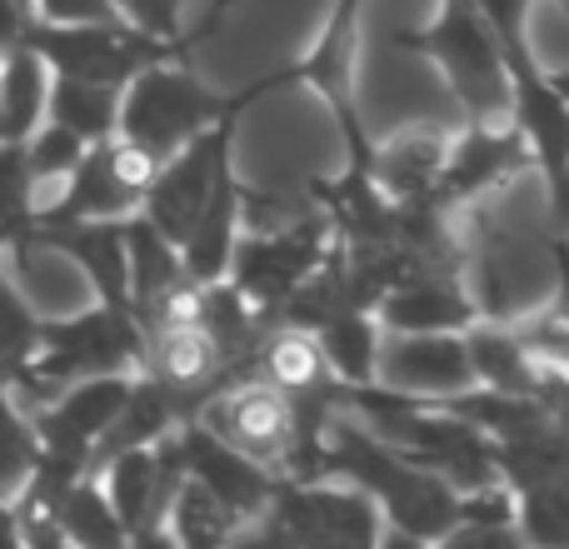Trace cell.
<instances>
[{
  "mask_svg": "<svg viewBox=\"0 0 569 549\" xmlns=\"http://www.w3.org/2000/svg\"><path fill=\"white\" fill-rule=\"evenodd\" d=\"M0 549H26V530H20L16 500H0Z\"/></svg>",
  "mask_w": 569,
  "mask_h": 549,
  "instance_id": "37",
  "label": "cell"
},
{
  "mask_svg": "<svg viewBox=\"0 0 569 549\" xmlns=\"http://www.w3.org/2000/svg\"><path fill=\"white\" fill-rule=\"evenodd\" d=\"M276 86V70L240 90H216L196 76L190 56H170L146 66L126 90H120V116L116 136L130 140L136 150H146L150 160H170L180 146H190L196 136H206L210 126H220L226 116H246L256 100H266Z\"/></svg>",
  "mask_w": 569,
  "mask_h": 549,
  "instance_id": "2",
  "label": "cell"
},
{
  "mask_svg": "<svg viewBox=\"0 0 569 549\" xmlns=\"http://www.w3.org/2000/svg\"><path fill=\"white\" fill-rule=\"evenodd\" d=\"M80 156H86V140L76 130L56 126V120H40L36 136L26 140V166H30V180H36V210L50 206V196L80 166Z\"/></svg>",
  "mask_w": 569,
  "mask_h": 549,
  "instance_id": "30",
  "label": "cell"
},
{
  "mask_svg": "<svg viewBox=\"0 0 569 549\" xmlns=\"http://www.w3.org/2000/svg\"><path fill=\"white\" fill-rule=\"evenodd\" d=\"M156 170L160 166L146 150H136L120 136L86 146L80 166L60 180V190L50 196L46 210H36V220L40 226H50V220H130L140 216V200H146Z\"/></svg>",
  "mask_w": 569,
  "mask_h": 549,
  "instance_id": "11",
  "label": "cell"
},
{
  "mask_svg": "<svg viewBox=\"0 0 569 549\" xmlns=\"http://www.w3.org/2000/svg\"><path fill=\"white\" fill-rule=\"evenodd\" d=\"M320 480H345L370 495L385 525L435 545L450 525L465 520V495L435 470L405 460L385 440H375L350 410H335L320 435Z\"/></svg>",
  "mask_w": 569,
  "mask_h": 549,
  "instance_id": "1",
  "label": "cell"
},
{
  "mask_svg": "<svg viewBox=\"0 0 569 549\" xmlns=\"http://www.w3.org/2000/svg\"><path fill=\"white\" fill-rule=\"evenodd\" d=\"M50 100V70L30 46L0 56V140L20 146L36 136Z\"/></svg>",
  "mask_w": 569,
  "mask_h": 549,
  "instance_id": "23",
  "label": "cell"
},
{
  "mask_svg": "<svg viewBox=\"0 0 569 549\" xmlns=\"http://www.w3.org/2000/svg\"><path fill=\"white\" fill-rule=\"evenodd\" d=\"M96 480L130 535L166 520L170 495H176V485H180L176 435H166L160 445H136V450H120V455H110V460H100Z\"/></svg>",
  "mask_w": 569,
  "mask_h": 549,
  "instance_id": "17",
  "label": "cell"
},
{
  "mask_svg": "<svg viewBox=\"0 0 569 549\" xmlns=\"http://www.w3.org/2000/svg\"><path fill=\"white\" fill-rule=\"evenodd\" d=\"M395 46L440 70L465 120H500L510 110L500 40H495L480 0H440L430 26L395 30Z\"/></svg>",
  "mask_w": 569,
  "mask_h": 549,
  "instance_id": "5",
  "label": "cell"
},
{
  "mask_svg": "<svg viewBox=\"0 0 569 549\" xmlns=\"http://www.w3.org/2000/svg\"><path fill=\"white\" fill-rule=\"evenodd\" d=\"M116 16L126 20L130 30L156 40H186L190 30H180V16H186V0H110Z\"/></svg>",
  "mask_w": 569,
  "mask_h": 549,
  "instance_id": "31",
  "label": "cell"
},
{
  "mask_svg": "<svg viewBox=\"0 0 569 549\" xmlns=\"http://www.w3.org/2000/svg\"><path fill=\"white\" fill-rule=\"evenodd\" d=\"M146 335L130 320V310H110V305H90L66 320H40V340L30 355L26 375L10 390L26 410L50 400L56 390L76 380H96V375H136Z\"/></svg>",
  "mask_w": 569,
  "mask_h": 549,
  "instance_id": "4",
  "label": "cell"
},
{
  "mask_svg": "<svg viewBox=\"0 0 569 549\" xmlns=\"http://www.w3.org/2000/svg\"><path fill=\"white\" fill-rule=\"evenodd\" d=\"M360 20L365 0H330V16L315 30V46L284 70H276V86H310L340 130L345 166L375 170V130L365 126L360 110Z\"/></svg>",
  "mask_w": 569,
  "mask_h": 549,
  "instance_id": "8",
  "label": "cell"
},
{
  "mask_svg": "<svg viewBox=\"0 0 569 549\" xmlns=\"http://www.w3.org/2000/svg\"><path fill=\"white\" fill-rule=\"evenodd\" d=\"M36 425H30V410L16 400L10 385H0V500H16L26 490L30 470H36Z\"/></svg>",
  "mask_w": 569,
  "mask_h": 549,
  "instance_id": "29",
  "label": "cell"
},
{
  "mask_svg": "<svg viewBox=\"0 0 569 549\" xmlns=\"http://www.w3.org/2000/svg\"><path fill=\"white\" fill-rule=\"evenodd\" d=\"M380 510L370 495L335 480H280L276 500L236 540V549H375Z\"/></svg>",
  "mask_w": 569,
  "mask_h": 549,
  "instance_id": "7",
  "label": "cell"
},
{
  "mask_svg": "<svg viewBox=\"0 0 569 549\" xmlns=\"http://www.w3.org/2000/svg\"><path fill=\"white\" fill-rule=\"evenodd\" d=\"M330 246H335L330 220L310 206L300 220H290V226H280V230H260V236H246V230H240L226 280L246 295L250 310H260L270 325H276L284 300L310 280V270L330 256Z\"/></svg>",
  "mask_w": 569,
  "mask_h": 549,
  "instance_id": "10",
  "label": "cell"
},
{
  "mask_svg": "<svg viewBox=\"0 0 569 549\" xmlns=\"http://www.w3.org/2000/svg\"><path fill=\"white\" fill-rule=\"evenodd\" d=\"M30 26H36V6L30 0H0V56L26 46Z\"/></svg>",
  "mask_w": 569,
  "mask_h": 549,
  "instance_id": "34",
  "label": "cell"
},
{
  "mask_svg": "<svg viewBox=\"0 0 569 549\" xmlns=\"http://www.w3.org/2000/svg\"><path fill=\"white\" fill-rule=\"evenodd\" d=\"M166 525H170V535H176L180 549H236V540L250 530L246 515H236L226 500H216V495L196 480L176 485Z\"/></svg>",
  "mask_w": 569,
  "mask_h": 549,
  "instance_id": "22",
  "label": "cell"
},
{
  "mask_svg": "<svg viewBox=\"0 0 569 549\" xmlns=\"http://www.w3.org/2000/svg\"><path fill=\"white\" fill-rule=\"evenodd\" d=\"M126 549H180V545H176V535H170V525L156 520V525H146V530L130 535Z\"/></svg>",
  "mask_w": 569,
  "mask_h": 549,
  "instance_id": "36",
  "label": "cell"
},
{
  "mask_svg": "<svg viewBox=\"0 0 569 549\" xmlns=\"http://www.w3.org/2000/svg\"><path fill=\"white\" fill-rule=\"evenodd\" d=\"M240 200H246V186H240L236 160H230V166L216 176V190H210V200L200 206L196 226H190L186 240L176 246L180 266H186V274L196 285L226 280L230 256H236V240H240Z\"/></svg>",
  "mask_w": 569,
  "mask_h": 549,
  "instance_id": "20",
  "label": "cell"
},
{
  "mask_svg": "<svg viewBox=\"0 0 569 549\" xmlns=\"http://www.w3.org/2000/svg\"><path fill=\"white\" fill-rule=\"evenodd\" d=\"M375 320L380 330L400 335H465L480 320V305L465 290L460 274H410L380 295Z\"/></svg>",
  "mask_w": 569,
  "mask_h": 549,
  "instance_id": "18",
  "label": "cell"
},
{
  "mask_svg": "<svg viewBox=\"0 0 569 549\" xmlns=\"http://www.w3.org/2000/svg\"><path fill=\"white\" fill-rule=\"evenodd\" d=\"M36 6V20L46 26H106V20H120L110 0H30Z\"/></svg>",
  "mask_w": 569,
  "mask_h": 549,
  "instance_id": "33",
  "label": "cell"
},
{
  "mask_svg": "<svg viewBox=\"0 0 569 549\" xmlns=\"http://www.w3.org/2000/svg\"><path fill=\"white\" fill-rule=\"evenodd\" d=\"M230 0H210V16L206 26H196L186 40H156V36H140L130 30L126 20H106V26H46L36 20L26 36V46L46 60L50 76H66V80H90V86H116L126 90L130 80L140 76L146 66L170 56H190L210 30L226 20Z\"/></svg>",
  "mask_w": 569,
  "mask_h": 549,
  "instance_id": "6",
  "label": "cell"
},
{
  "mask_svg": "<svg viewBox=\"0 0 569 549\" xmlns=\"http://www.w3.org/2000/svg\"><path fill=\"white\" fill-rule=\"evenodd\" d=\"M535 170V156L525 146V136L510 126V116L500 120H465L460 136L445 140V166L435 180V200L450 210H470L480 200H490L495 190H510L515 176Z\"/></svg>",
  "mask_w": 569,
  "mask_h": 549,
  "instance_id": "13",
  "label": "cell"
},
{
  "mask_svg": "<svg viewBox=\"0 0 569 549\" xmlns=\"http://www.w3.org/2000/svg\"><path fill=\"white\" fill-rule=\"evenodd\" d=\"M56 530L70 549H126L130 545V530L110 510L96 475H86V480H76L66 490V500L56 505Z\"/></svg>",
  "mask_w": 569,
  "mask_h": 549,
  "instance_id": "25",
  "label": "cell"
},
{
  "mask_svg": "<svg viewBox=\"0 0 569 549\" xmlns=\"http://www.w3.org/2000/svg\"><path fill=\"white\" fill-rule=\"evenodd\" d=\"M190 420L210 425L220 440L246 450L250 460L270 465L276 475H290L295 450H300V415H295V400L284 390H276L270 380H260V375H246V380L216 390Z\"/></svg>",
  "mask_w": 569,
  "mask_h": 549,
  "instance_id": "12",
  "label": "cell"
},
{
  "mask_svg": "<svg viewBox=\"0 0 569 549\" xmlns=\"http://www.w3.org/2000/svg\"><path fill=\"white\" fill-rule=\"evenodd\" d=\"M465 355H470V370L480 390L495 395H520V400H540L545 385L555 380V365H545L530 345L520 340L515 320H475L465 330Z\"/></svg>",
  "mask_w": 569,
  "mask_h": 549,
  "instance_id": "19",
  "label": "cell"
},
{
  "mask_svg": "<svg viewBox=\"0 0 569 549\" xmlns=\"http://www.w3.org/2000/svg\"><path fill=\"white\" fill-rule=\"evenodd\" d=\"M340 410H350L375 440L400 450L405 460L435 470L450 480L460 495L500 485V465H495V445L485 440L475 425L450 415L440 400H415V395H395L385 385H340Z\"/></svg>",
  "mask_w": 569,
  "mask_h": 549,
  "instance_id": "3",
  "label": "cell"
},
{
  "mask_svg": "<svg viewBox=\"0 0 569 549\" xmlns=\"http://www.w3.org/2000/svg\"><path fill=\"white\" fill-rule=\"evenodd\" d=\"M116 116H120V90L116 86H90V80L50 76L46 120L76 130L86 146H100V140L116 136Z\"/></svg>",
  "mask_w": 569,
  "mask_h": 549,
  "instance_id": "26",
  "label": "cell"
},
{
  "mask_svg": "<svg viewBox=\"0 0 569 549\" xmlns=\"http://www.w3.org/2000/svg\"><path fill=\"white\" fill-rule=\"evenodd\" d=\"M550 250H555V270H560L555 295L545 305H535L530 315H515V330L545 365L569 370V240H555Z\"/></svg>",
  "mask_w": 569,
  "mask_h": 549,
  "instance_id": "27",
  "label": "cell"
},
{
  "mask_svg": "<svg viewBox=\"0 0 569 549\" xmlns=\"http://www.w3.org/2000/svg\"><path fill=\"white\" fill-rule=\"evenodd\" d=\"M176 455H180V480L206 485L216 500H226L236 515H246L250 525L266 515V505L276 500L280 480L270 465L250 460L246 450H236L230 440H220L210 425L200 420H180L176 425Z\"/></svg>",
  "mask_w": 569,
  "mask_h": 549,
  "instance_id": "15",
  "label": "cell"
},
{
  "mask_svg": "<svg viewBox=\"0 0 569 549\" xmlns=\"http://www.w3.org/2000/svg\"><path fill=\"white\" fill-rule=\"evenodd\" d=\"M495 465L515 500L530 549H569V440L550 425V415H535L525 430L495 440Z\"/></svg>",
  "mask_w": 569,
  "mask_h": 549,
  "instance_id": "9",
  "label": "cell"
},
{
  "mask_svg": "<svg viewBox=\"0 0 569 549\" xmlns=\"http://www.w3.org/2000/svg\"><path fill=\"white\" fill-rule=\"evenodd\" d=\"M40 320L46 315L30 305V295L10 274H0V385H16L26 375L40 340Z\"/></svg>",
  "mask_w": 569,
  "mask_h": 549,
  "instance_id": "28",
  "label": "cell"
},
{
  "mask_svg": "<svg viewBox=\"0 0 569 549\" xmlns=\"http://www.w3.org/2000/svg\"><path fill=\"white\" fill-rule=\"evenodd\" d=\"M445 140L440 130H395L390 140H375V180L395 206H410V200H435V180L445 166Z\"/></svg>",
  "mask_w": 569,
  "mask_h": 549,
  "instance_id": "21",
  "label": "cell"
},
{
  "mask_svg": "<svg viewBox=\"0 0 569 549\" xmlns=\"http://www.w3.org/2000/svg\"><path fill=\"white\" fill-rule=\"evenodd\" d=\"M236 136H240V116H226L220 126H210L206 136L180 146L170 160H160L156 180H150L146 200H140V216H146L170 246L186 240L200 206H206L210 190H216V176L236 160Z\"/></svg>",
  "mask_w": 569,
  "mask_h": 549,
  "instance_id": "14",
  "label": "cell"
},
{
  "mask_svg": "<svg viewBox=\"0 0 569 549\" xmlns=\"http://www.w3.org/2000/svg\"><path fill=\"white\" fill-rule=\"evenodd\" d=\"M530 26H545V30H555V36L569 40V0H535Z\"/></svg>",
  "mask_w": 569,
  "mask_h": 549,
  "instance_id": "35",
  "label": "cell"
},
{
  "mask_svg": "<svg viewBox=\"0 0 569 549\" xmlns=\"http://www.w3.org/2000/svg\"><path fill=\"white\" fill-rule=\"evenodd\" d=\"M375 385L415 400H450L470 390L475 370L465 355V335H400L380 330V360H375Z\"/></svg>",
  "mask_w": 569,
  "mask_h": 549,
  "instance_id": "16",
  "label": "cell"
},
{
  "mask_svg": "<svg viewBox=\"0 0 569 549\" xmlns=\"http://www.w3.org/2000/svg\"><path fill=\"white\" fill-rule=\"evenodd\" d=\"M550 206H555V216H560V226L569 230V166H565L560 186H555V190H550Z\"/></svg>",
  "mask_w": 569,
  "mask_h": 549,
  "instance_id": "39",
  "label": "cell"
},
{
  "mask_svg": "<svg viewBox=\"0 0 569 549\" xmlns=\"http://www.w3.org/2000/svg\"><path fill=\"white\" fill-rule=\"evenodd\" d=\"M375 549H430L425 540H415V535H405V530H395V525H385L380 530V545Z\"/></svg>",
  "mask_w": 569,
  "mask_h": 549,
  "instance_id": "38",
  "label": "cell"
},
{
  "mask_svg": "<svg viewBox=\"0 0 569 549\" xmlns=\"http://www.w3.org/2000/svg\"><path fill=\"white\" fill-rule=\"evenodd\" d=\"M310 335L340 385H375V360H380V320H375V310H335Z\"/></svg>",
  "mask_w": 569,
  "mask_h": 549,
  "instance_id": "24",
  "label": "cell"
},
{
  "mask_svg": "<svg viewBox=\"0 0 569 549\" xmlns=\"http://www.w3.org/2000/svg\"><path fill=\"white\" fill-rule=\"evenodd\" d=\"M430 549H530L515 520H460Z\"/></svg>",
  "mask_w": 569,
  "mask_h": 549,
  "instance_id": "32",
  "label": "cell"
}]
</instances>
